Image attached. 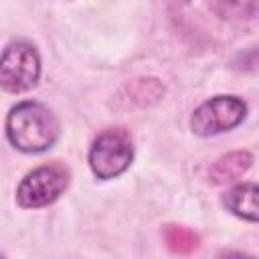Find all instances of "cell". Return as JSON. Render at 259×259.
Instances as JSON below:
<instances>
[{"label": "cell", "mask_w": 259, "mask_h": 259, "mask_svg": "<svg viewBox=\"0 0 259 259\" xmlns=\"http://www.w3.org/2000/svg\"><path fill=\"white\" fill-rule=\"evenodd\" d=\"M59 134L57 115L38 101H20L6 117V138L24 154H40L53 148Z\"/></svg>", "instance_id": "6da1fadb"}, {"label": "cell", "mask_w": 259, "mask_h": 259, "mask_svg": "<svg viewBox=\"0 0 259 259\" xmlns=\"http://www.w3.org/2000/svg\"><path fill=\"white\" fill-rule=\"evenodd\" d=\"M134 160V144L123 127L101 132L89 150V168L99 180L117 178Z\"/></svg>", "instance_id": "7a4b0ae2"}, {"label": "cell", "mask_w": 259, "mask_h": 259, "mask_svg": "<svg viewBox=\"0 0 259 259\" xmlns=\"http://www.w3.org/2000/svg\"><path fill=\"white\" fill-rule=\"evenodd\" d=\"M40 77V57L26 40H12L0 55V87L6 93H26Z\"/></svg>", "instance_id": "3957f363"}, {"label": "cell", "mask_w": 259, "mask_h": 259, "mask_svg": "<svg viewBox=\"0 0 259 259\" xmlns=\"http://www.w3.org/2000/svg\"><path fill=\"white\" fill-rule=\"evenodd\" d=\"M247 115V105L235 95H217L200 103L190 115V130L200 138L231 132Z\"/></svg>", "instance_id": "277c9868"}, {"label": "cell", "mask_w": 259, "mask_h": 259, "mask_svg": "<svg viewBox=\"0 0 259 259\" xmlns=\"http://www.w3.org/2000/svg\"><path fill=\"white\" fill-rule=\"evenodd\" d=\"M69 186V170L61 164H45L30 170L16 186V202L22 208H42L55 202Z\"/></svg>", "instance_id": "5b68a950"}, {"label": "cell", "mask_w": 259, "mask_h": 259, "mask_svg": "<svg viewBox=\"0 0 259 259\" xmlns=\"http://www.w3.org/2000/svg\"><path fill=\"white\" fill-rule=\"evenodd\" d=\"M223 202L229 212L235 217L255 223L257 221V184L255 182H243L233 186L225 196Z\"/></svg>", "instance_id": "8992f818"}, {"label": "cell", "mask_w": 259, "mask_h": 259, "mask_svg": "<svg viewBox=\"0 0 259 259\" xmlns=\"http://www.w3.org/2000/svg\"><path fill=\"white\" fill-rule=\"evenodd\" d=\"M251 162H253V156L249 152H243V150L231 152L212 164L208 176L214 184H227V182L241 178L251 168Z\"/></svg>", "instance_id": "52a82bcc"}, {"label": "cell", "mask_w": 259, "mask_h": 259, "mask_svg": "<svg viewBox=\"0 0 259 259\" xmlns=\"http://www.w3.org/2000/svg\"><path fill=\"white\" fill-rule=\"evenodd\" d=\"M217 10L223 18H255L257 0H219Z\"/></svg>", "instance_id": "ba28073f"}, {"label": "cell", "mask_w": 259, "mask_h": 259, "mask_svg": "<svg viewBox=\"0 0 259 259\" xmlns=\"http://www.w3.org/2000/svg\"><path fill=\"white\" fill-rule=\"evenodd\" d=\"M166 241H168V245H170L174 251H178V253H186V251H190V249L196 247V237H194L190 231L182 229V227H172V229H168V231H166Z\"/></svg>", "instance_id": "9c48e42d"}]
</instances>
